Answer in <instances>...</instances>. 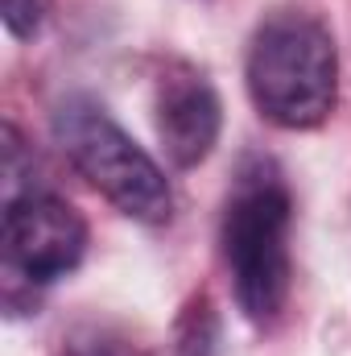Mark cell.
Returning <instances> with one entry per match:
<instances>
[{"mask_svg": "<svg viewBox=\"0 0 351 356\" xmlns=\"http://www.w3.org/2000/svg\"><path fill=\"white\" fill-rule=\"evenodd\" d=\"M46 8H50V0H4V25H8V33L21 38V42L37 38V29L46 21Z\"/></svg>", "mask_w": 351, "mask_h": 356, "instance_id": "obj_7", "label": "cell"}, {"mask_svg": "<svg viewBox=\"0 0 351 356\" xmlns=\"http://www.w3.org/2000/svg\"><path fill=\"white\" fill-rule=\"evenodd\" d=\"M219 344V323H215V311L207 298H194L178 323V353L182 356H215Z\"/></svg>", "mask_w": 351, "mask_h": 356, "instance_id": "obj_6", "label": "cell"}, {"mask_svg": "<svg viewBox=\"0 0 351 356\" xmlns=\"http://www.w3.org/2000/svg\"><path fill=\"white\" fill-rule=\"evenodd\" d=\"M248 95L277 129H318L339 99V50L331 29L310 17L281 8L264 17L248 46Z\"/></svg>", "mask_w": 351, "mask_h": 356, "instance_id": "obj_2", "label": "cell"}, {"mask_svg": "<svg viewBox=\"0 0 351 356\" xmlns=\"http://www.w3.org/2000/svg\"><path fill=\"white\" fill-rule=\"evenodd\" d=\"M0 245H4L8 277L25 286H50L83 261L87 224L67 199L50 191H29L17 199H4Z\"/></svg>", "mask_w": 351, "mask_h": 356, "instance_id": "obj_4", "label": "cell"}, {"mask_svg": "<svg viewBox=\"0 0 351 356\" xmlns=\"http://www.w3.org/2000/svg\"><path fill=\"white\" fill-rule=\"evenodd\" d=\"M289 224L293 199L281 170L264 158H252L223 203L219 249L236 302L257 327H268L289 298Z\"/></svg>", "mask_w": 351, "mask_h": 356, "instance_id": "obj_1", "label": "cell"}, {"mask_svg": "<svg viewBox=\"0 0 351 356\" xmlns=\"http://www.w3.org/2000/svg\"><path fill=\"white\" fill-rule=\"evenodd\" d=\"M223 129V108L211 79L186 63L170 67L157 83V137L178 170H194L211 158Z\"/></svg>", "mask_w": 351, "mask_h": 356, "instance_id": "obj_5", "label": "cell"}, {"mask_svg": "<svg viewBox=\"0 0 351 356\" xmlns=\"http://www.w3.org/2000/svg\"><path fill=\"white\" fill-rule=\"evenodd\" d=\"M54 141L67 162L128 220L166 224L174 211V191L166 170L108 116L91 95H71L54 108Z\"/></svg>", "mask_w": 351, "mask_h": 356, "instance_id": "obj_3", "label": "cell"}]
</instances>
